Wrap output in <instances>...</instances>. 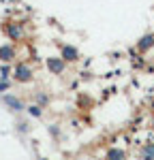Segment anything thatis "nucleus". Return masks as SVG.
Segmentation results:
<instances>
[{
	"instance_id": "4",
	"label": "nucleus",
	"mask_w": 154,
	"mask_h": 160,
	"mask_svg": "<svg viewBox=\"0 0 154 160\" xmlns=\"http://www.w3.org/2000/svg\"><path fill=\"white\" fill-rule=\"evenodd\" d=\"M60 58L66 62H75V60H79V51L73 45H62V56Z\"/></svg>"
},
{
	"instance_id": "9",
	"label": "nucleus",
	"mask_w": 154,
	"mask_h": 160,
	"mask_svg": "<svg viewBox=\"0 0 154 160\" xmlns=\"http://www.w3.org/2000/svg\"><path fill=\"white\" fill-rule=\"evenodd\" d=\"M141 160H154V143H146L141 148V154H139Z\"/></svg>"
},
{
	"instance_id": "12",
	"label": "nucleus",
	"mask_w": 154,
	"mask_h": 160,
	"mask_svg": "<svg viewBox=\"0 0 154 160\" xmlns=\"http://www.w3.org/2000/svg\"><path fill=\"white\" fill-rule=\"evenodd\" d=\"M37 100H38V102H41V105H45V102H47V100H49V98H47L45 94H38V96H37Z\"/></svg>"
},
{
	"instance_id": "2",
	"label": "nucleus",
	"mask_w": 154,
	"mask_h": 160,
	"mask_svg": "<svg viewBox=\"0 0 154 160\" xmlns=\"http://www.w3.org/2000/svg\"><path fill=\"white\" fill-rule=\"evenodd\" d=\"M47 68L54 75H62L64 68H66V60H62V58H47Z\"/></svg>"
},
{
	"instance_id": "1",
	"label": "nucleus",
	"mask_w": 154,
	"mask_h": 160,
	"mask_svg": "<svg viewBox=\"0 0 154 160\" xmlns=\"http://www.w3.org/2000/svg\"><path fill=\"white\" fill-rule=\"evenodd\" d=\"M13 75H15V81H19V83H28V81L32 79V68H30L28 64H24V62H19V64H15Z\"/></svg>"
},
{
	"instance_id": "7",
	"label": "nucleus",
	"mask_w": 154,
	"mask_h": 160,
	"mask_svg": "<svg viewBox=\"0 0 154 160\" xmlns=\"http://www.w3.org/2000/svg\"><path fill=\"white\" fill-rule=\"evenodd\" d=\"M2 100H4V105H9L13 111H22L24 109V102H22L19 98H15V96H11V94H4Z\"/></svg>"
},
{
	"instance_id": "10",
	"label": "nucleus",
	"mask_w": 154,
	"mask_h": 160,
	"mask_svg": "<svg viewBox=\"0 0 154 160\" xmlns=\"http://www.w3.org/2000/svg\"><path fill=\"white\" fill-rule=\"evenodd\" d=\"M28 113H30L32 118H41V115H43V111H41V105H30V107H28Z\"/></svg>"
},
{
	"instance_id": "13",
	"label": "nucleus",
	"mask_w": 154,
	"mask_h": 160,
	"mask_svg": "<svg viewBox=\"0 0 154 160\" xmlns=\"http://www.w3.org/2000/svg\"><path fill=\"white\" fill-rule=\"evenodd\" d=\"M7 88H9V83H7V81H0V92H4Z\"/></svg>"
},
{
	"instance_id": "8",
	"label": "nucleus",
	"mask_w": 154,
	"mask_h": 160,
	"mask_svg": "<svg viewBox=\"0 0 154 160\" xmlns=\"http://www.w3.org/2000/svg\"><path fill=\"white\" fill-rule=\"evenodd\" d=\"M105 160H126V152L124 149H118V148H111L107 152Z\"/></svg>"
},
{
	"instance_id": "6",
	"label": "nucleus",
	"mask_w": 154,
	"mask_h": 160,
	"mask_svg": "<svg viewBox=\"0 0 154 160\" xmlns=\"http://www.w3.org/2000/svg\"><path fill=\"white\" fill-rule=\"evenodd\" d=\"M0 60L2 62H13L15 60V45H2V47H0Z\"/></svg>"
},
{
	"instance_id": "5",
	"label": "nucleus",
	"mask_w": 154,
	"mask_h": 160,
	"mask_svg": "<svg viewBox=\"0 0 154 160\" xmlns=\"http://www.w3.org/2000/svg\"><path fill=\"white\" fill-rule=\"evenodd\" d=\"M4 32H7V37L11 38V41H19L22 34H24L19 24H7V26H4Z\"/></svg>"
},
{
	"instance_id": "3",
	"label": "nucleus",
	"mask_w": 154,
	"mask_h": 160,
	"mask_svg": "<svg viewBox=\"0 0 154 160\" xmlns=\"http://www.w3.org/2000/svg\"><path fill=\"white\" fill-rule=\"evenodd\" d=\"M148 49H154V34H143V37L137 41V51L139 53H146Z\"/></svg>"
},
{
	"instance_id": "11",
	"label": "nucleus",
	"mask_w": 154,
	"mask_h": 160,
	"mask_svg": "<svg viewBox=\"0 0 154 160\" xmlns=\"http://www.w3.org/2000/svg\"><path fill=\"white\" fill-rule=\"evenodd\" d=\"M47 130H49V132H51V137H58V135H60V128H58L56 124H54V126H49Z\"/></svg>"
},
{
	"instance_id": "14",
	"label": "nucleus",
	"mask_w": 154,
	"mask_h": 160,
	"mask_svg": "<svg viewBox=\"0 0 154 160\" xmlns=\"http://www.w3.org/2000/svg\"><path fill=\"white\" fill-rule=\"evenodd\" d=\"M152 128H154V113H152Z\"/></svg>"
}]
</instances>
